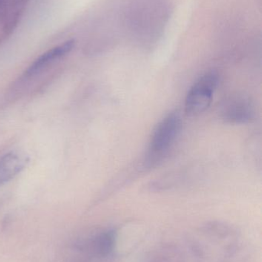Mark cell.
Returning <instances> with one entry per match:
<instances>
[{"instance_id": "obj_1", "label": "cell", "mask_w": 262, "mask_h": 262, "mask_svg": "<svg viewBox=\"0 0 262 262\" xmlns=\"http://www.w3.org/2000/svg\"><path fill=\"white\" fill-rule=\"evenodd\" d=\"M169 8V0H132L128 19L132 33L151 42L163 31Z\"/></svg>"}, {"instance_id": "obj_2", "label": "cell", "mask_w": 262, "mask_h": 262, "mask_svg": "<svg viewBox=\"0 0 262 262\" xmlns=\"http://www.w3.org/2000/svg\"><path fill=\"white\" fill-rule=\"evenodd\" d=\"M182 128V118L177 112L168 114L152 132L146 160V167L155 166L165 158L175 144Z\"/></svg>"}, {"instance_id": "obj_3", "label": "cell", "mask_w": 262, "mask_h": 262, "mask_svg": "<svg viewBox=\"0 0 262 262\" xmlns=\"http://www.w3.org/2000/svg\"><path fill=\"white\" fill-rule=\"evenodd\" d=\"M219 81V74L216 71H209L200 76L186 95L185 101L186 114L190 116H196L206 112L212 104Z\"/></svg>"}, {"instance_id": "obj_4", "label": "cell", "mask_w": 262, "mask_h": 262, "mask_svg": "<svg viewBox=\"0 0 262 262\" xmlns=\"http://www.w3.org/2000/svg\"><path fill=\"white\" fill-rule=\"evenodd\" d=\"M221 118L227 124H246L253 121L255 108L253 101L243 94L232 95L221 105Z\"/></svg>"}, {"instance_id": "obj_5", "label": "cell", "mask_w": 262, "mask_h": 262, "mask_svg": "<svg viewBox=\"0 0 262 262\" xmlns=\"http://www.w3.org/2000/svg\"><path fill=\"white\" fill-rule=\"evenodd\" d=\"M74 46H75V41L69 40L63 44L49 49L47 52L40 55L29 66L23 74V78L27 79L38 75L49 64L69 53L73 49Z\"/></svg>"}, {"instance_id": "obj_6", "label": "cell", "mask_w": 262, "mask_h": 262, "mask_svg": "<svg viewBox=\"0 0 262 262\" xmlns=\"http://www.w3.org/2000/svg\"><path fill=\"white\" fill-rule=\"evenodd\" d=\"M28 159L17 152H9L0 158V187L12 181L26 167Z\"/></svg>"}, {"instance_id": "obj_7", "label": "cell", "mask_w": 262, "mask_h": 262, "mask_svg": "<svg viewBox=\"0 0 262 262\" xmlns=\"http://www.w3.org/2000/svg\"><path fill=\"white\" fill-rule=\"evenodd\" d=\"M3 0H0V10H1V6L3 5Z\"/></svg>"}]
</instances>
